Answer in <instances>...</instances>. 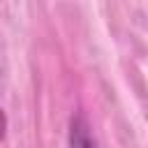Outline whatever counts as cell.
<instances>
[{
  "mask_svg": "<svg viewBox=\"0 0 148 148\" xmlns=\"http://www.w3.org/2000/svg\"><path fill=\"white\" fill-rule=\"evenodd\" d=\"M69 148H95V141L90 136V125L83 118V113H76L69 120Z\"/></svg>",
  "mask_w": 148,
  "mask_h": 148,
  "instance_id": "obj_1",
  "label": "cell"
},
{
  "mask_svg": "<svg viewBox=\"0 0 148 148\" xmlns=\"http://www.w3.org/2000/svg\"><path fill=\"white\" fill-rule=\"evenodd\" d=\"M5 130H7V118H5V111L0 109V141L5 139Z\"/></svg>",
  "mask_w": 148,
  "mask_h": 148,
  "instance_id": "obj_2",
  "label": "cell"
}]
</instances>
